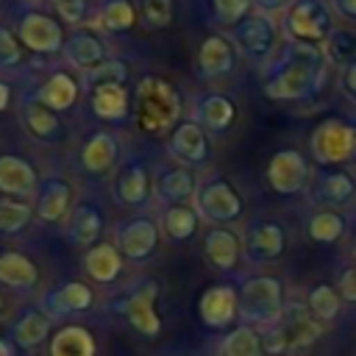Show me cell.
<instances>
[{
  "label": "cell",
  "mask_w": 356,
  "mask_h": 356,
  "mask_svg": "<svg viewBox=\"0 0 356 356\" xmlns=\"http://www.w3.org/2000/svg\"><path fill=\"white\" fill-rule=\"evenodd\" d=\"M53 8L64 22L72 25H78L86 17V0H53Z\"/></svg>",
  "instance_id": "obj_46"
},
{
  "label": "cell",
  "mask_w": 356,
  "mask_h": 356,
  "mask_svg": "<svg viewBox=\"0 0 356 356\" xmlns=\"http://www.w3.org/2000/svg\"><path fill=\"white\" fill-rule=\"evenodd\" d=\"M306 306L320 323H331L342 309V295H339V289L334 284H314L309 289Z\"/></svg>",
  "instance_id": "obj_30"
},
{
  "label": "cell",
  "mask_w": 356,
  "mask_h": 356,
  "mask_svg": "<svg viewBox=\"0 0 356 356\" xmlns=\"http://www.w3.org/2000/svg\"><path fill=\"white\" fill-rule=\"evenodd\" d=\"M0 356H11V350H8V345L0 339Z\"/></svg>",
  "instance_id": "obj_52"
},
{
  "label": "cell",
  "mask_w": 356,
  "mask_h": 356,
  "mask_svg": "<svg viewBox=\"0 0 356 356\" xmlns=\"http://www.w3.org/2000/svg\"><path fill=\"white\" fill-rule=\"evenodd\" d=\"M267 184L275 195L292 197L309 186V161L295 147H281L267 164Z\"/></svg>",
  "instance_id": "obj_7"
},
{
  "label": "cell",
  "mask_w": 356,
  "mask_h": 356,
  "mask_svg": "<svg viewBox=\"0 0 356 356\" xmlns=\"http://www.w3.org/2000/svg\"><path fill=\"white\" fill-rule=\"evenodd\" d=\"M125 75H128V70H125L122 61H117V58H106V61H100L97 67L86 70L83 83H86V89L95 92V89H100V86H122Z\"/></svg>",
  "instance_id": "obj_38"
},
{
  "label": "cell",
  "mask_w": 356,
  "mask_h": 356,
  "mask_svg": "<svg viewBox=\"0 0 356 356\" xmlns=\"http://www.w3.org/2000/svg\"><path fill=\"white\" fill-rule=\"evenodd\" d=\"M323 53L328 61L345 67L350 58H356V33L350 28H334V33L323 44Z\"/></svg>",
  "instance_id": "obj_39"
},
{
  "label": "cell",
  "mask_w": 356,
  "mask_h": 356,
  "mask_svg": "<svg viewBox=\"0 0 356 356\" xmlns=\"http://www.w3.org/2000/svg\"><path fill=\"white\" fill-rule=\"evenodd\" d=\"M197 309H200V320L209 328H225L239 314V292L234 286H225V284L209 286L203 292Z\"/></svg>",
  "instance_id": "obj_14"
},
{
  "label": "cell",
  "mask_w": 356,
  "mask_h": 356,
  "mask_svg": "<svg viewBox=\"0 0 356 356\" xmlns=\"http://www.w3.org/2000/svg\"><path fill=\"white\" fill-rule=\"evenodd\" d=\"M70 186L64 181H47L42 195H39V203H36V214L44 220V222H58L70 206Z\"/></svg>",
  "instance_id": "obj_29"
},
{
  "label": "cell",
  "mask_w": 356,
  "mask_h": 356,
  "mask_svg": "<svg viewBox=\"0 0 356 356\" xmlns=\"http://www.w3.org/2000/svg\"><path fill=\"white\" fill-rule=\"evenodd\" d=\"M222 356H264V342L250 325H239L222 339Z\"/></svg>",
  "instance_id": "obj_33"
},
{
  "label": "cell",
  "mask_w": 356,
  "mask_h": 356,
  "mask_svg": "<svg viewBox=\"0 0 356 356\" xmlns=\"http://www.w3.org/2000/svg\"><path fill=\"white\" fill-rule=\"evenodd\" d=\"M278 42V28L270 19V14H248L236 28H234V44L242 56H248L250 61H264L267 56H273Z\"/></svg>",
  "instance_id": "obj_9"
},
{
  "label": "cell",
  "mask_w": 356,
  "mask_h": 356,
  "mask_svg": "<svg viewBox=\"0 0 356 356\" xmlns=\"http://www.w3.org/2000/svg\"><path fill=\"white\" fill-rule=\"evenodd\" d=\"M286 228L278 220H256L245 231V256L250 261H275L286 250Z\"/></svg>",
  "instance_id": "obj_10"
},
{
  "label": "cell",
  "mask_w": 356,
  "mask_h": 356,
  "mask_svg": "<svg viewBox=\"0 0 356 356\" xmlns=\"http://www.w3.org/2000/svg\"><path fill=\"white\" fill-rule=\"evenodd\" d=\"M170 150L186 164H203L209 159V139L197 122H181L170 136Z\"/></svg>",
  "instance_id": "obj_16"
},
{
  "label": "cell",
  "mask_w": 356,
  "mask_h": 356,
  "mask_svg": "<svg viewBox=\"0 0 356 356\" xmlns=\"http://www.w3.org/2000/svg\"><path fill=\"white\" fill-rule=\"evenodd\" d=\"M284 312V284L273 275H253L239 289V317L245 323H275Z\"/></svg>",
  "instance_id": "obj_6"
},
{
  "label": "cell",
  "mask_w": 356,
  "mask_h": 356,
  "mask_svg": "<svg viewBox=\"0 0 356 356\" xmlns=\"http://www.w3.org/2000/svg\"><path fill=\"white\" fill-rule=\"evenodd\" d=\"M50 331V317L42 312H28L17 325H14V342L19 348H33L39 345Z\"/></svg>",
  "instance_id": "obj_35"
},
{
  "label": "cell",
  "mask_w": 356,
  "mask_h": 356,
  "mask_svg": "<svg viewBox=\"0 0 356 356\" xmlns=\"http://www.w3.org/2000/svg\"><path fill=\"white\" fill-rule=\"evenodd\" d=\"M22 58V50H19V39L0 25V64L3 67H14L17 61Z\"/></svg>",
  "instance_id": "obj_45"
},
{
  "label": "cell",
  "mask_w": 356,
  "mask_h": 356,
  "mask_svg": "<svg viewBox=\"0 0 356 356\" xmlns=\"http://www.w3.org/2000/svg\"><path fill=\"white\" fill-rule=\"evenodd\" d=\"M92 111L103 120H122L128 114V92L122 86H100L92 92Z\"/></svg>",
  "instance_id": "obj_31"
},
{
  "label": "cell",
  "mask_w": 356,
  "mask_h": 356,
  "mask_svg": "<svg viewBox=\"0 0 356 356\" xmlns=\"http://www.w3.org/2000/svg\"><path fill=\"white\" fill-rule=\"evenodd\" d=\"M114 159H117V139L106 131L86 139V145L81 147V164L89 172H106L114 164Z\"/></svg>",
  "instance_id": "obj_22"
},
{
  "label": "cell",
  "mask_w": 356,
  "mask_h": 356,
  "mask_svg": "<svg viewBox=\"0 0 356 356\" xmlns=\"http://www.w3.org/2000/svg\"><path fill=\"white\" fill-rule=\"evenodd\" d=\"M156 239H159L156 225L150 220H145V217H136V220H131V222H125L120 228V248H122V253L128 259L150 256L153 248H156Z\"/></svg>",
  "instance_id": "obj_17"
},
{
  "label": "cell",
  "mask_w": 356,
  "mask_h": 356,
  "mask_svg": "<svg viewBox=\"0 0 356 356\" xmlns=\"http://www.w3.org/2000/svg\"><path fill=\"white\" fill-rule=\"evenodd\" d=\"M334 28V14L325 0H295L284 14V31L289 42L323 47Z\"/></svg>",
  "instance_id": "obj_5"
},
{
  "label": "cell",
  "mask_w": 356,
  "mask_h": 356,
  "mask_svg": "<svg viewBox=\"0 0 356 356\" xmlns=\"http://www.w3.org/2000/svg\"><path fill=\"white\" fill-rule=\"evenodd\" d=\"M36 278H39V270L28 256L14 253V250L0 256V281L3 284L14 286V289H31L36 284Z\"/></svg>",
  "instance_id": "obj_24"
},
{
  "label": "cell",
  "mask_w": 356,
  "mask_h": 356,
  "mask_svg": "<svg viewBox=\"0 0 356 356\" xmlns=\"http://www.w3.org/2000/svg\"><path fill=\"white\" fill-rule=\"evenodd\" d=\"M159 192H161V197H167V200H184V197H189V195L195 192V178H192L189 170H170V172L161 178Z\"/></svg>",
  "instance_id": "obj_42"
},
{
  "label": "cell",
  "mask_w": 356,
  "mask_h": 356,
  "mask_svg": "<svg viewBox=\"0 0 356 356\" xmlns=\"http://www.w3.org/2000/svg\"><path fill=\"white\" fill-rule=\"evenodd\" d=\"M320 337H323V323L309 312V306L292 303V306H284L281 317L261 337V342H264V353H278L281 356V353L306 350Z\"/></svg>",
  "instance_id": "obj_2"
},
{
  "label": "cell",
  "mask_w": 356,
  "mask_h": 356,
  "mask_svg": "<svg viewBox=\"0 0 356 356\" xmlns=\"http://www.w3.org/2000/svg\"><path fill=\"white\" fill-rule=\"evenodd\" d=\"M8 100H11V92H8V86H6V83H0V111L8 106Z\"/></svg>",
  "instance_id": "obj_51"
},
{
  "label": "cell",
  "mask_w": 356,
  "mask_h": 356,
  "mask_svg": "<svg viewBox=\"0 0 356 356\" xmlns=\"http://www.w3.org/2000/svg\"><path fill=\"white\" fill-rule=\"evenodd\" d=\"M25 125L31 128V134H36L39 139H53L61 134V120L56 111H50L42 103H31L25 106Z\"/></svg>",
  "instance_id": "obj_36"
},
{
  "label": "cell",
  "mask_w": 356,
  "mask_h": 356,
  "mask_svg": "<svg viewBox=\"0 0 356 356\" xmlns=\"http://www.w3.org/2000/svg\"><path fill=\"white\" fill-rule=\"evenodd\" d=\"M31 220V206L19 203V200H8L0 197V231L3 234H17L28 225Z\"/></svg>",
  "instance_id": "obj_41"
},
{
  "label": "cell",
  "mask_w": 356,
  "mask_h": 356,
  "mask_svg": "<svg viewBox=\"0 0 356 356\" xmlns=\"http://www.w3.org/2000/svg\"><path fill=\"white\" fill-rule=\"evenodd\" d=\"M103 228V220L97 214V209L92 206H81L75 214H72V222H70V239L75 245H92L97 239Z\"/></svg>",
  "instance_id": "obj_34"
},
{
  "label": "cell",
  "mask_w": 356,
  "mask_h": 356,
  "mask_svg": "<svg viewBox=\"0 0 356 356\" xmlns=\"http://www.w3.org/2000/svg\"><path fill=\"white\" fill-rule=\"evenodd\" d=\"M195 228H197V214L189 206L175 203V206H170L164 211V231L170 234V239L184 242V239H189L195 234Z\"/></svg>",
  "instance_id": "obj_37"
},
{
  "label": "cell",
  "mask_w": 356,
  "mask_h": 356,
  "mask_svg": "<svg viewBox=\"0 0 356 356\" xmlns=\"http://www.w3.org/2000/svg\"><path fill=\"white\" fill-rule=\"evenodd\" d=\"M92 289L81 281H70L64 286H58L56 292H50L47 298V306L56 312V314H78V312H86L92 309Z\"/></svg>",
  "instance_id": "obj_23"
},
{
  "label": "cell",
  "mask_w": 356,
  "mask_h": 356,
  "mask_svg": "<svg viewBox=\"0 0 356 356\" xmlns=\"http://www.w3.org/2000/svg\"><path fill=\"white\" fill-rule=\"evenodd\" d=\"M236 117V106L225 95H206L197 106V120L209 131H225Z\"/></svg>",
  "instance_id": "obj_26"
},
{
  "label": "cell",
  "mask_w": 356,
  "mask_h": 356,
  "mask_svg": "<svg viewBox=\"0 0 356 356\" xmlns=\"http://www.w3.org/2000/svg\"><path fill=\"white\" fill-rule=\"evenodd\" d=\"M353 250H356V248H353Z\"/></svg>",
  "instance_id": "obj_54"
},
{
  "label": "cell",
  "mask_w": 356,
  "mask_h": 356,
  "mask_svg": "<svg viewBox=\"0 0 356 356\" xmlns=\"http://www.w3.org/2000/svg\"><path fill=\"white\" fill-rule=\"evenodd\" d=\"M136 114H139V125L147 134L153 136L172 134L181 117V97L167 81L145 78L136 89Z\"/></svg>",
  "instance_id": "obj_3"
},
{
  "label": "cell",
  "mask_w": 356,
  "mask_h": 356,
  "mask_svg": "<svg viewBox=\"0 0 356 356\" xmlns=\"http://www.w3.org/2000/svg\"><path fill=\"white\" fill-rule=\"evenodd\" d=\"M64 58L72 64V67H97L103 58V44L92 36V33H72L64 44Z\"/></svg>",
  "instance_id": "obj_28"
},
{
  "label": "cell",
  "mask_w": 356,
  "mask_h": 356,
  "mask_svg": "<svg viewBox=\"0 0 356 356\" xmlns=\"http://www.w3.org/2000/svg\"><path fill=\"white\" fill-rule=\"evenodd\" d=\"M339 89L342 95L356 106V58H350L339 72Z\"/></svg>",
  "instance_id": "obj_47"
},
{
  "label": "cell",
  "mask_w": 356,
  "mask_h": 356,
  "mask_svg": "<svg viewBox=\"0 0 356 356\" xmlns=\"http://www.w3.org/2000/svg\"><path fill=\"white\" fill-rule=\"evenodd\" d=\"M156 295H159V286L153 284V281H145L142 286H136L125 300H122V314H125V320L139 331V334H145V337H156L159 331H161V320H159V314H156V309H153V300H156Z\"/></svg>",
  "instance_id": "obj_12"
},
{
  "label": "cell",
  "mask_w": 356,
  "mask_h": 356,
  "mask_svg": "<svg viewBox=\"0 0 356 356\" xmlns=\"http://www.w3.org/2000/svg\"><path fill=\"white\" fill-rule=\"evenodd\" d=\"M19 42L36 53H56L64 44L61 25L39 11H31L19 19Z\"/></svg>",
  "instance_id": "obj_13"
},
{
  "label": "cell",
  "mask_w": 356,
  "mask_h": 356,
  "mask_svg": "<svg viewBox=\"0 0 356 356\" xmlns=\"http://www.w3.org/2000/svg\"><path fill=\"white\" fill-rule=\"evenodd\" d=\"M261 14H275V11H281V8H289L295 0H250Z\"/></svg>",
  "instance_id": "obj_49"
},
{
  "label": "cell",
  "mask_w": 356,
  "mask_h": 356,
  "mask_svg": "<svg viewBox=\"0 0 356 356\" xmlns=\"http://www.w3.org/2000/svg\"><path fill=\"white\" fill-rule=\"evenodd\" d=\"M337 289H339L342 300L356 303V267L342 270V275H339V281H337Z\"/></svg>",
  "instance_id": "obj_48"
},
{
  "label": "cell",
  "mask_w": 356,
  "mask_h": 356,
  "mask_svg": "<svg viewBox=\"0 0 356 356\" xmlns=\"http://www.w3.org/2000/svg\"><path fill=\"white\" fill-rule=\"evenodd\" d=\"M206 259L214 264V267H220V270H231V267H236V261H239V250H242V242H239V236L234 234V231H228V228H211L209 234H206Z\"/></svg>",
  "instance_id": "obj_18"
},
{
  "label": "cell",
  "mask_w": 356,
  "mask_h": 356,
  "mask_svg": "<svg viewBox=\"0 0 356 356\" xmlns=\"http://www.w3.org/2000/svg\"><path fill=\"white\" fill-rule=\"evenodd\" d=\"M309 197L320 209L339 211L342 206H350L356 197V175L345 167H323L309 184Z\"/></svg>",
  "instance_id": "obj_8"
},
{
  "label": "cell",
  "mask_w": 356,
  "mask_h": 356,
  "mask_svg": "<svg viewBox=\"0 0 356 356\" xmlns=\"http://www.w3.org/2000/svg\"><path fill=\"white\" fill-rule=\"evenodd\" d=\"M309 147H312V156L320 167L356 164V120L353 117L323 120L312 131Z\"/></svg>",
  "instance_id": "obj_4"
},
{
  "label": "cell",
  "mask_w": 356,
  "mask_h": 356,
  "mask_svg": "<svg viewBox=\"0 0 356 356\" xmlns=\"http://www.w3.org/2000/svg\"><path fill=\"white\" fill-rule=\"evenodd\" d=\"M145 19L153 28H164L172 19V0H145Z\"/></svg>",
  "instance_id": "obj_44"
},
{
  "label": "cell",
  "mask_w": 356,
  "mask_h": 356,
  "mask_svg": "<svg viewBox=\"0 0 356 356\" xmlns=\"http://www.w3.org/2000/svg\"><path fill=\"white\" fill-rule=\"evenodd\" d=\"M95 337L81 325H64L50 342V356H95Z\"/></svg>",
  "instance_id": "obj_21"
},
{
  "label": "cell",
  "mask_w": 356,
  "mask_h": 356,
  "mask_svg": "<svg viewBox=\"0 0 356 356\" xmlns=\"http://www.w3.org/2000/svg\"><path fill=\"white\" fill-rule=\"evenodd\" d=\"M147 172H145V167L142 164H128L125 170H122V175H120V181H117V195H120V200L122 203H128V206H139V203H145L147 200Z\"/></svg>",
  "instance_id": "obj_32"
},
{
  "label": "cell",
  "mask_w": 356,
  "mask_h": 356,
  "mask_svg": "<svg viewBox=\"0 0 356 356\" xmlns=\"http://www.w3.org/2000/svg\"><path fill=\"white\" fill-rule=\"evenodd\" d=\"M197 209H200L203 217H209L214 222H234L242 214V197L228 181L214 178V181L200 186Z\"/></svg>",
  "instance_id": "obj_11"
},
{
  "label": "cell",
  "mask_w": 356,
  "mask_h": 356,
  "mask_svg": "<svg viewBox=\"0 0 356 356\" xmlns=\"http://www.w3.org/2000/svg\"><path fill=\"white\" fill-rule=\"evenodd\" d=\"M214 6V14L220 22L225 25H239L245 17H248V8H250V0H211Z\"/></svg>",
  "instance_id": "obj_43"
},
{
  "label": "cell",
  "mask_w": 356,
  "mask_h": 356,
  "mask_svg": "<svg viewBox=\"0 0 356 356\" xmlns=\"http://www.w3.org/2000/svg\"><path fill=\"white\" fill-rule=\"evenodd\" d=\"M0 306H3V298H0Z\"/></svg>",
  "instance_id": "obj_53"
},
{
  "label": "cell",
  "mask_w": 356,
  "mask_h": 356,
  "mask_svg": "<svg viewBox=\"0 0 356 356\" xmlns=\"http://www.w3.org/2000/svg\"><path fill=\"white\" fill-rule=\"evenodd\" d=\"M75 97H78V83L67 72H53L47 78V83L42 86V92H39V103L47 106L50 111L70 108L75 103Z\"/></svg>",
  "instance_id": "obj_27"
},
{
  "label": "cell",
  "mask_w": 356,
  "mask_h": 356,
  "mask_svg": "<svg viewBox=\"0 0 356 356\" xmlns=\"http://www.w3.org/2000/svg\"><path fill=\"white\" fill-rule=\"evenodd\" d=\"M197 67L206 78H222L234 72L236 67V44L220 33H211L203 39L200 53H197Z\"/></svg>",
  "instance_id": "obj_15"
},
{
  "label": "cell",
  "mask_w": 356,
  "mask_h": 356,
  "mask_svg": "<svg viewBox=\"0 0 356 356\" xmlns=\"http://www.w3.org/2000/svg\"><path fill=\"white\" fill-rule=\"evenodd\" d=\"M306 234L317 245H334L345 234V214L342 211H334V209H320V211H314L309 217Z\"/></svg>",
  "instance_id": "obj_25"
},
{
  "label": "cell",
  "mask_w": 356,
  "mask_h": 356,
  "mask_svg": "<svg viewBox=\"0 0 356 356\" xmlns=\"http://www.w3.org/2000/svg\"><path fill=\"white\" fill-rule=\"evenodd\" d=\"M83 270H86L95 281L108 284V281H114V278L120 275V270H122V256H120L117 248L108 245V242L92 245V248L86 250V256H83Z\"/></svg>",
  "instance_id": "obj_19"
},
{
  "label": "cell",
  "mask_w": 356,
  "mask_h": 356,
  "mask_svg": "<svg viewBox=\"0 0 356 356\" xmlns=\"http://www.w3.org/2000/svg\"><path fill=\"white\" fill-rule=\"evenodd\" d=\"M36 186V172L25 159L0 156V189L8 195H28Z\"/></svg>",
  "instance_id": "obj_20"
},
{
  "label": "cell",
  "mask_w": 356,
  "mask_h": 356,
  "mask_svg": "<svg viewBox=\"0 0 356 356\" xmlns=\"http://www.w3.org/2000/svg\"><path fill=\"white\" fill-rule=\"evenodd\" d=\"M100 22H103L106 31L120 33V31L134 28V22H136V11H134V6H131L128 0H111V3L103 6Z\"/></svg>",
  "instance_id": "obj_40"
},
{
  "label": "cell",
  "mask_w": 356,
  "mask_h": 356,
  "mask_svg": "<svg viewBox=\"0 0 356 356\" xmlns=\"http://www.w3.org/2000/svg\"><path fill=\"white\" fill-rule=\"evenodd\" d=\"M328 58L317 44L289 42L264 70V95L278 103H303L320 95Z\"/></svg>",
  "instance_id": "obj_1"
},
{
  "label": "cell",
  "mask_w": 356,
  "mask_h": 356,
  "mask_svg": "<svg viewBox=\"0 0 356 356\" xmlns=\"http://www.w3.org/2000/svg\"><path fill=\"white\" fill-rule=\"evenodd\" d=\"M334 8H337L348 22H356V0H334Z\"/></svg>",
  "instance_id": "obj_50"
}]
</instances>
